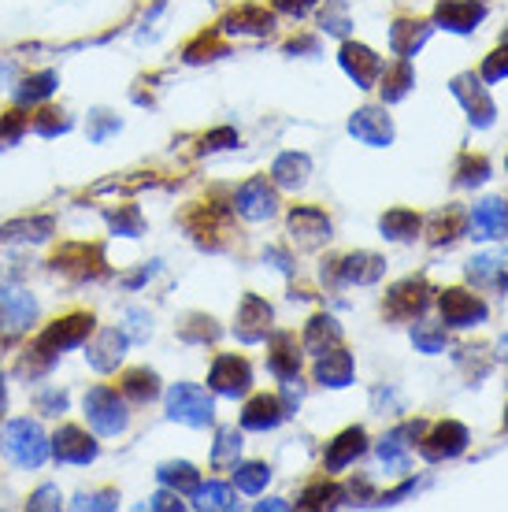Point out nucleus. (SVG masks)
I'll return each mask as SVG.
<instances>
[{
	"label": "nucleus",
	"instance_id": "35",
	"mask_svg": "<svg viewBox=\"0 0 508 512\" xmlns=\"http://www.w3.org/2000/svg\"><path fill=\"white\" fill-rule=\"evenodd\" d=\"M56 82H60V78L52 75V71H41V75L26 78L23 90L15 93V97H19V104H38V101H45V97H52V90H56Z\"/></svg>",
	"mask_w": 508,
	"mask_h": 512
},
{
	"label": "nucleus",
	"instance_id": "19",
	"mask_svg": "<svg viewBox=\"0 0 508 512\" xmlns=\"http://www.w3.org/2000/svg\"><path fill=\"white\" fill-rule=\"evenodd\" d=\"M349 130H353V138H360L364 145H390V138H394L390 119H386V112H379V108L356 112V116L349 119Z\"/></svg>",
	"mask_w": 508,
	"mask_h": 512
},
{
	"label": "nucleus",
	"instance_id": "3",
	"mask_svg": "<svg viewBox=\"0 0 508 512\" xmlns=\"http://www.w3.org/2000/svg\"><path fill=\"white\" fill-rule=\"evenodd\" d=\"M167 416L186 427H208L212 423V397L193 383H178L167 390Z\"/></svg>",
	"mask_w": 508,
	"mask_h": 512
},
{
	"label": "nucleus",
	"instance_id": "31",
	"mask_svg": "<svg viewBox=\"0 0 508 512\" xmlns=\"http://www.w3.org/2000/svg\"><path fill=\"white\" fill-rule=\"evenodd\" d=\"M52 234V219H23V223H8L0 238H8V242H41V238H49Z\"/></svg>",
	"mask_w": 508,
	"mask_h": 512
},
{
	"label": "nucleus",
	"instance_id": "25",
	"mask_svg": "<svg viewBox=\"0 0 508 512\" xmlns=\"http://www.w3.org/2000/svg\"><path fill=\"white\" fill-rule=\"evenodd\" d=\"M360 453H364V431H360V427H349V431H342V435L331 442V449H327V468L338 472L345 464H353Z\"/></svg>",
	"mask_w": 508,
	"mask_h": 512
},
{
	"label": "nucleus",
	"instance_id": "44",
	"mask_svg": "<svg viewBox=\"0 0 508 512\" xmlns=\"http://www.w3.org/2000/svg\"><path fill=\"white\" fill-rule=\"evenodd\" d=\"M26 127H30V123L23 119V112H8V116L0 119V149H4V145H15V141L23 138Z\"/></svg>",
	"mask_w": 508,
	"mask_h": 512
},
{
	"label": "nucleus",
	"instance_id": "54",
	"mask_svg": "<svg viewBox=\"0 0 508 512\" xmlns=\"http://www.w3.org/2000/svg\"><path fill=\"white\" fill-rule=\"evenodd\" d=\"M312 4H316V0H275V8L286 15H305Z\"/></svg>",
	"mask_w": 508,
	"mask_h": 512
},
{
	"label": "nucleus",
	"instance_id": "5",
	"mask_svg": "<svg viewBox=\"0 0 508 512\" xmlns=\"http://www.w3.org/2000/svg\"><path fill=\"white\" fill-rule=\"evenodd\" d=\"M89 334H93V316L89 312H75V316H67V320H56L49 331L38 338V346L56 357V353H64V349H75L82 346Z\"/></svg>",
	"mask_w": 508,
	"mask_h": 512
},
{
	"label": "nucleus",
	"instance_id": "37",
	"mask_svg": "<svg viewBox=\"0 0 508 512\" xmlns=\"http://www.w3.org/2000/svg\"><path fill=\"white\" fill-rule=\"evenodd\" d=\"M193 494H197V509H234V490L227 483H204Z\"/></svg>",
	"mask_w": 508,
	"mask_h": 512
},
{
	"label": "nucleus",
	"instance_id": "40",
	"mask_svg": "<svg viewBox=\"0 0 508 512\" xmlns=\"http://www.w3.org/2000/svg\"><path fill=\"white\" fill-rule=\"evenodd\" d=\"M412 342L423 353H442L445 349V327L442 323H416L412 327Z\"/></svg>",
	"mask_w": 508,
	"mask_h": 512
},
{
	"label": "nucleus",
	"instance_id": "57",
	"mask_svg": "<svg viewBox=\"0 0 508 512\" xmlns=\"http://www.w3.org/2000/svg\"><path fill=\"white\" fill-rule=\"evenodd\" d=\"M501 357L508 360V334H505V338H501Z\"/></svg>",
	"mask_w": 508,
	"mask_h": 512
},
{
	"label": "nucleus",
	"instance_id": "48",
	"mask_svg": "<svg viewBox=\"0 0 508 512\" xmlns=\"http://www.w3.org/2000/svg\"><path fill=\"white\" fill-rule=\"evenodd\" d=\"M323 26H327L331 34H345V30H349V19H345V4H334L331 12H323Z\"/></svg>",
	"mask_w": 508,
	"mask_h": 512
},
{
	"label": "nucleus",
	"instance_id": "8",
	"mask_svg": "<svg viewBox=\"0 0 508 512\" xmlns=\"http://www.w3.org/2000/svg\"><path fill=\"white\" fill-rule=\"evenodd\" d=\"M127 331L123 327H104L86 349V360L97 368V372H115L123 364V353H127Z\"/></svg>",
	"mask_w": 508,
	"mask_h": 512
},
{
	"label": "nucleus",
	"instance_id": "24",
	"mask_svg": "<svg viewBox=\"0 0 508 512\" xmlns=\"http://www.w3.org/2000/svg\"><path fill=\"white\" fill-rule=\"evenodd\" d=\"M271 23H275V19H271L267 8L245 4V8H238V12H230L227 19H223V30H230V34H267Z\"/></svg>",
	"mask_w": 508,
	"mask_h": 512
},
{
	"label": "nucleus",
	"instance_id": "17",
	"mask_svg": "<svg viewBox=\"0 0 508 512\" xmlns=\"http://www.w3.org/2000/svg\"><path fill=\"white\" fill-rule=\"evenodd\" d=\"M282 420H286V405H282L275 394L253 397L242 412V427H249V431H271V427H279Z\"/></svg>",
	"mask_w": 508,
	"mask_h": 512
},
{
	"label": "nucleus",
	"instance_id": "42",
	"mask_svg": "<svg viewBox=\"0 0 508 512\" xmlns=\"http://www.w3.org/2000/svg\"><path fill=\"white\" fill-rule=\"evenodd\" d=\"M30 127H34V134H41V138H56V134H64V130L71 127V119H64V112H56V108H41L38 116L30 119Z\"/></svg>",
	"mask_w": 508,
	"mask_h": 512
},
{
	"label": "nucleus",
	"instance_id": "2",
	"mask_svg": "<svg viewBox=\"0 0 508 512\" xmlns=\"http://www.w3.org/2000/svg\"><path fill=\"white\" fill-rule=\"evenodd\" d=\"M86 420L97 435H119L127 427V405L112 386H93L86 394Z\"/></svg>",
	"mask_w": 508,
	"mask_h": 512
},
{
	"label": "nucleus",
	"instance_id": "10",
	"mask_svg": "<svg viewBox=\"0 0 508 512\" xmlns=\"http://www.w3.org/2000/svg\"><path fill=\"white\" fill-rule=\"evenodd\" d=\"M52 453L67 464H89L93 457H97V442H93L82 427L67 423V427H60L56 438H52Z\"/></svg>",
	"mask_w": 508,
	"mask_h": 512
},
{
	"label": "nucleus",
	"instance_id": "20",
	"mask_svg": "<svg viewBox=\"0 0 508 512\" xmlns=\"http://www.w3.org/2000/svg\"><path fill=\"white\" fill-rule=\"evenodd\" d=\"M483 15H486V8L479 0H442V4H438V23H442L445 30H457V34L471 30Z\"/></svg>",
	"mask_w": 508,
	"mask_h": 512
},
{
	"label": "nucleus",
	"instance_id": "26",
	"mask_svg": "<svg viewBox=\"0 0 508 512\" xmlns=\"http://www.w3.org/2000/svg\"><path fill=\"white\" fill-rule=\"evenodd\" d=\"M308 171H312L308 156H301V153H282L279 160H275V167H271V179L279 182V186H286V190H297V186H305Z\"/></svg>",
	"mask_w": 508,
	"mask_h": 512
},
{
	"label": "nucleus",
	"instance_id": "21",
	"mask_svg": "<svg viewBox=\"0 0 508 512\" xmlns=\"http://www.w3.org/2000/svg\"><path fill=\"white\" fill-rule=\"evenodd\" d=\"M379 275H382V260L375 253H353L334 264V279L338 282H360V286H368Z\"/></svg>",
	"mask_w": 508,
	"mask_h": 512
},
{
	"label": "nucleus",
	"instance_id": "18",
	"mask_svg": "<svg viewBox=\"0 0 508 512\" xmlns=\"http://www.w3.org/2000/svg\"><path fill=\"white\" fill-rule=\"evenodd\" d=\"M342 67H345V75L353 78L356 86H371V82L382 75V60L368 49V45H345V49H342Z\"/></svg>",
	"mask_w": 508,
	"mask_h": 512
},
{
	"label": "nucleus",
	"instance_id": "50",
	"mask_svg": "<svg viewBox=\"0 0 508 512\" xmlns=\"http://www.w3.org/2000/svg\"><path fill=\"white\" fill-rule=\"evenodd\" d=\"M115 505H119L115 494H93V498L82 494V498L75 501V509H115Z\"/></svg>",
	"mask_w": 508,
	"mask_h": 512
},
{
	"label": "nucleus",
	"instance_id": "53",
	"mask_svg": "<svg viewBox=\"0 0 508 512\" xmlns=\"http://www.w3.org/2000/svg\"><path fill=\"white\" fill-rule=\"evenodd\" d=\"M486 171H490V167H486V160H468V175H460V182H464V186H471V182H483Z\"/></svg>",
	"mask_w": 508,
	"mask_h": 512
},
{
	"label": "nucleus",
	"instance_id": "11",
	"mask_svg": "<svg viewBox=\"0 0 508 512\" xmlns=\"http://www.w3.org/2000/svg\"><path fill=\"white\" fill-rule=\"evenodd\" d=\"M464 446H468V431L460 427V423H438L431 431V438H423V457L427 461H445V457H457V453H464Z\"/></svg>",
	"mask_w": 508,
	"mask_h": 512
},
{
	"label": "nucleus",
	"instance_id": "41",
	"mask_svg": "<svg viewBox=\"0 0 508 512\" xmlns=\"http://www.w3.org/2000/svg\"><path fill=\"white\" fill-rule=\"evenodd\" d=\"M108 223H112L115 234H123V238H138L141 234V212L134 205H119V212H108Z\"/></svg>",
	"mask_w": 508,
	"mask_h": 512
},
{
	"label": "nucleus",
	"instance_id": "49",
	"mask_svg": "<svg viewBox=\"0 0 508 512\" xmlns=\"http://www.w3.org/2000/svg\"><path fill=\"white\" fill-rule=\"evenodd\" d=\"M127 327H123V331H127V338H149V327H145V320H149V316H145V312H138V308H130L127 312Z\"/></svg>",
	"mask_w": 508,
	"mask_h": 512
},
{
	"label": "nucleus",
	"instance_id": "30",
	"mask_svg": "<svg viewBox=\"0 0 508 512\" xmlns=\"http://www.w3.org/2000/svg\"><path fill=\"white\" fill-rule=\"evenodd\" d=\"M382 234L394 238V242H412L420 234V216L416 212H405V208H394L382 216Z\"/></svg>",
	"mask_w": 508,
	"mask_h": 512
},
{
	"label": "nucleus",
	"instance_id": "32",
	"mask_svg": "<svg viewBox=\"0 0 508 512\" xmlns=\"http://www.w3.org/2000/svg\"><path fill=\"white\" fill-rule=\"evenodd\" d=\"M427 34H431V30L423 23H397L394 34H390V45H394L397 56H412V52L427 41Z\"/></svg>",
	"mask_w": 508,
	"mask_h": 512
},
{
	"label": "nucleus",
	"instance_id": "36",
	"mask_svg": "<svg viewBox=\"0 0 508 512\" xmlns=\"http://www.w3.org/2000/svg\"><path fill=\"white\" fill-rule=\"evenodd\" d=\"M379 461L386 464V468H405L408 464V442H405V431H394V435H386L379 442Z\"/></svg>",
	"mask_w": 508,
	"mask_h": 512
},
{
	"label": "nucleus",
	"instance_id": "14",
	"mask_svg": "<svg viewBox=\"0 0 508 512\" xmlns=\"http://www.w3.org/2000/svg\"><path fill=\"white\" fill-rule=\"evenodd\" d=\"M267 331H271V308H267V301H260L256 294H249L242 301V312H238V327H234V334H238L242 342H264Z\"/></svg>",
	"mask_w": 508,
	"mask_h": 512
},
{
	"label": "nucleus",
	"instance_id": "28",
	"mask_svg": "<svg viewBox=\"0 0 508 512\" xmlns=\"http://www.w3.org/2000/svg\"><path fill=\"white\" fill-rule=\"evenodd\" d=\"M342 342V327L331 320V316H316V320L308 323V331H305V349L308 353H327V349H334Z\"/></svg>",
	"mask_w": 508,
	"mask_h": 512
},
{
	"label": "nucleus",
	"instance_id": "52",
	"mask_svg": "<svg viewBox=\"0 0 508 512\" xmlns=\"http://www.w3.org/2000/svg\"><path fill=\"white\" fill-rule=\"evenodd\" d=\"M93 119H97V127L89 130V138H93V141H104V138H108V130L119 127V119H112L108 112H97Z\"/></svg>",
	"mask_w": 508,
	"mask_h": 512
},
{
	"label": "nucleus",
	"instance_id": "1",
	"mask_svg": "<svg viewBox=\"0 0 508 512\" xmlns=\"http://www.w3.org/2000/svg\"><path fill=\"white\" fill-rule=\"evenodd\" d=\"M4 449L19 468H41L49 461L52 442L34 420H12L4 427Z\"/></svg>",
	"mask_w": 508,
	"mask_h": 512
},
{
	"label": "nucleus",
	"instance_id": "45",
	"mask_svg": "<svg viewBox=\"0 0 508 512\" xmlns=\"http://www.w3.org/2000/svg\"><path fill=\"white\" fill-rule=\"evenodd\" d=\"M342 498L334 487H327V483H319V487L305 490V498H301V505H308V509H323V505H334V501Z\"/></svg>",
	"mask_w": 508,
	"mask_h": 512
},
{
	"label": "nucleus",
	"instance_id": "22",
	"mask_svg": "<svg viewBox=\"0 0 508 512\" xmlns=\"http://www.w3.org/2000/svg\"><path fill=\"white\" fill-rule=\"evenodd\" d=\"M471 86H475V90H468V78L460 75L457 82H453V93H457L460 101H464V108L471 112V123L490 127V123H494V104H490V97H486L483 82H475V78H471Z\"/></svg>",
	"mask_w": 508,
	"mask_h": 512
},
{
	"label": "nucleus",
	"instance_id": "56",
	"mask_svg": "<svg viewBox=\"0 0 508 512\" xmlns=\"http://www.w3.org/2000/svg\"><path fill=\"white\" fill-rule=\"evenodd\" d=\"M149 509H164V512H175V509H182V501H178L175 494H156V498L149 501Z\"/></svg>",
	"mask_w": 508,
	"mask_h": 512
},
{
	"label": "nucleus",
	"instance_id": "58",
	"mask_svg": "<svg viewBox=\"0 0 508 512\" xmlns=\"http://www.w3.org/2000/svg\"><path fill=\"white\" fill-rule=\"evenodd\" d=\"M0 409H4V375H0Z\"/></svg>",
	"mask_w": 508,
	"mask_h": 512
},
{
	"label": "nucleus",
	"instance_id": "51",
	"mask_svg": "<svg viewBox=\"0 0 508 512\" xmlns=\"http://www.w3.org/2000/svg\"><path fill=\"white\" fill-rule=\"evenodd\" d=\"M234 141H238V134H234V130H216V134H208V138H204V153H208V149H227V145H234Z\"/></svg>",
	"mask_w": 508,
	"mask_h": 512
},
{
	"label": "nucleus",
	"instance_id": "43",
	"mask_svg": "<svg viewBox=\"0 0 508 512\" xmlns=\"http://www.w3.org/2000/svg\"><path fill=\"white\" fill-rule=\"evenodd\" d=\"M267 464H238V472H234V483H238V490H245V494H260V490L267 487Z\"/></svg>",
	"mask_w": 508,
	"mask_h": 512
},
{
	"label": "nucleus",
	"instance_id": "6",
	"mask_svg": "<svg viewBox=\"0 0 508 512\" xmlns=\"http://www.w3.org/2000/svg\"><path fill=\"white\" fill-rule=\"evenodd\" d=\"M38 316V301L19 286H0V334L26 331Z\"/></svg>",
	"mask_w": 508,
	"mask_h": 512
},
{
	"label": "nucleus",
	"instance_id": "47",
	"mask_svg": "<svg viewBox=\"0 0 508 512\" xmlns=\"http://www.w3.org/2000/svg\"><path fill=\"white\" fill-rule=\"evenodd\" d=\"M60 490L56 487H41L38 494H30V509H60Z\"/></svg>",
	"mask_w": 508,
	"mask_h": 512
},
{
	"label": "nucleus",
	"instance_id": "39",
	"mask_svg": "<svg viewBox=\"0 0 508 512\" xmlns=\"http://www.w3.org/2000/svg\"><path fill=\"white\" fill-rule=\"evenodd\" d=\"M238 453H242V435L227 427V431H219L216 438V449H212V464L223 468V464H238Z\"/></svg>",
	"mask_w": 508,
	"mask_h": 512
},
{
	"label": "nucleus",
	"instance_id": "27",
	"mask_svg": "<svg viewBox=\"0 0 508 512\" xmlns=\"http://www.w3.org/2000/svg\"><path fill=\"white\" fill-rule=\"evenodd\" d=\"M267 368L279 375V379H293V375H297V368H301V353H297V346H293L290 334H279V338L271 342Z\"/></svg>",
	"mask_w": 508,
	"mask_h": 512
},
{
	"label": "nucleus",
	"instance_id": "38",
	"mask_svg": "<svg viewBox=\"0 0 508 512\" xmlns=\"http://www.w3.org/2000/svg\"><path fill=\"white\" fill-rule=\"evenodd\" d=\"M501 271H505V253H486V256H475V260H471L468 275L479 282V286H490Z\"/></svg>",
	"mask_w": 508,
	"mask_h": 512
},
{
	"label": "nucleus",
	"instance_id": "7",
	"mask_svg": "<svg viewBox=\"0 0 508 512\" xmlns=\"http://www.w3.org/2000/svg\"><path fill=\"white\" fill-rule=\"evenodd\" d=\"M249 383H253V372H249V364H245L242 357H234V353L219 357L216 364H212V375H208V386L223 397H242L245 390H249Z\"/></svg>",
	"mask_w": 508,
	"mask_h": 512
},
{
	"label": "nucleus",
	"instance_id": "29",
	"mask_svg": "<svg viewBox=\"0 0 508 512\" xmlns=\"http://www.w3.org/2000/svg\"><path fill=\"white\" fill-rule=\"evenodd\" d=\"M160 483L171 490H178V494H193V490L201 487V475H197V468L186 461H171V464H160Z\"/></svg>",
	"mask_w": 508,
	"mask_h": 512
},
{
	"label": "nucleus",
	"instance_id": "46",
	"mask_svg": "<svg viewBox=\"0 0 508 512\" xmlns=\"http://www.w3.org/2000/svg\"><path fill=\"white\" fill-rule=\"evenodd\" d=\"M212 52H223V45H219L216 38H208V34H204L201 41H193L190 49H186V60H190V64H201V60H216Z\"/></svg>",
	"mask_w": 508,
	"mask_h": 512
},
{
	"label": "nucleus",
	"instance_id": "9",
	"mask_svg": "<svg viewBox=\"0 0 508 512\" xmlns=\"http://www.w3.org/2000/svg\"><path fill=\"white\" fill-rule=\"evenodd\" d=\"M442 320L449 327H475L486 320V305L468 290H445L442 294Z\"/></svg>",
	"mask_w": 508,
	"mask_h": 512
},
{
	"label": "nucleus",
	"instance_id": "34",
	"mask_svg": "<svg viewBox=\"0 0 508 512\" xmlns=\"http://www.w3.org/2000/svg\"><path fill=\"white\" fill-rule=\"evenodd\" d=\"M408 86H412V71H408L405 60L394 67H382V97L386 101H401L408 93Z\"/></svg>",
	"mask_w": 508,
	"mask_h": 512
},
{
	"label": "nucleus",
	"instance_id": "33",
	"mask_svg": "<svg viewBox=\"0 0 508 512\" xmlns=\"http://www.w3.org/2000/svg\"><path fill=\"white\" fill-rule=\"evenodd\" d=\"M123 394L130 397V401H153L156 397V390H160V386H156V375L149 372V368H138V372H127L123 375Z\"/></svg>",
	"mask_w": 508,
	"mask_h": 512
},
{
	"label": "nucleus",
	"instance_id": "55",
	"mask_svg": "<svg viewBox=\"0 0 508 512\" xmlns=\"http://www.w3.org/2000/svg\"><path fill=\"white\" fill-rule=\"evenodd\" d=\"M41 409L49 412V416H60L67 409V397L64 394H45L41 397Z\"/></svg>",
	"mask_w": 508,
	"mask_h": 512
},
{
	"label": "nucleus",
	"instance_id": "4",
	"mask_svg": "<svg viewBox=\"0 0 508 512\" xmlns=\"http://www.w3.org/2000/svg\"><path fill=\"white\" fill-rule=\"evenodd\" d=\"M52 268L71 275V279L86 282V279H101L104 271V253L101 245H89V242H67L60 245V253L52 256Z\"/></svg>",
	"mask_w": 508,
	"mask_h": 512
},
{
	"label": "nucleus",
	"instance_id": "13",
	"mask_svg": "<svg viewBox=\"0 0 508 512\" xmlns=\"http://www.w3.org/2000/svg\"><path fill=\"white\" fill-rule=\"evenodd\" d=\"M234 208H238L245 219H253V223H260V219H267V216H275V193H271L267 179L245 182L242 190H238V197H234Z\"/></svg>",
	"mask_w": 508,
	"mask_h": 512
},
{
	"label": "nucleus",
	"instance_id": "15",
	"mask_svg": "<svg viewBox=\"0 0 508 512\" xmlns=\"http://www.w3.org/2000/svg\"><path fill=\"white\" fill-rule=\"evenodd\" d=\"M508 234V205L505 201H483L471 212V238H505Z\"/></svg>",
	"mask_w": 508,
	"mask_h": 512
},
{
	"label": "nucleus",
	"instance_id": "23",
	"mask_svg": "<svg viewBox=\"0 0 508 512\" xmlns=\"http://www.w3.org/2000/svg\"><path fill=\"white\" fill-rule=\"evenodd\" d=\"M316 379L323 386H349L353 383V357H349L345 349H327V353H319Z\"/></svg>",
	"mask_w": 508,
	"mask_h": 512
},
{
	"label": "nucleus",
	"instance_id": "16",
	"mask_svg": "<svg viewBox=\"0 0 508 512\" xmlns=\"http://www.w3.org/2000/svg\"><path fill=\"white\" fill-rule=\"evenodd\" d=\"M290 231L301 245H319L331 238V219L323 216L319 208H293Z\"/></svg>",
	"mask_w": 508,
	"mask_h": 512
},
{
	"label": "nucleus",
	"instance_id": "12",
	"mask_svg": "<svg viewBox=\"0 0 508 512\" xmlns=\"http://www.w3.org/2000/svg\"><path fill=\"white\" fill-rule=\"evenodd\" d=\"M427 301H431V297H427V282L408 279L390 290V297H386V312L397 316V320H412V316H420L423 308H427Z\"/></svg>",
	"mask_w": 508,
	"mask_h": 512
}]
</instances>
